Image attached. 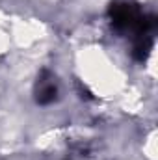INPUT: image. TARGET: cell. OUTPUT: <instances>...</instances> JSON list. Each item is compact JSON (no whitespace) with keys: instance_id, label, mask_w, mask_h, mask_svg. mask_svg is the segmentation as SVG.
Here are the masks:
<instances>
[{"instance_id":"1","label":"cell","mask_w":158,"mask_h":160,"mask_svg":"<svg viewBox=\"0 0 158 160\" xmlns=\"http://www.w3.org/2000/svg\"><path fill=\"white\" fill-rule=\"evenodd\" d=\"M58 97V82L50 71H45L37 82V102L39 104H50Z\"/></svg>"}]
</instances>
